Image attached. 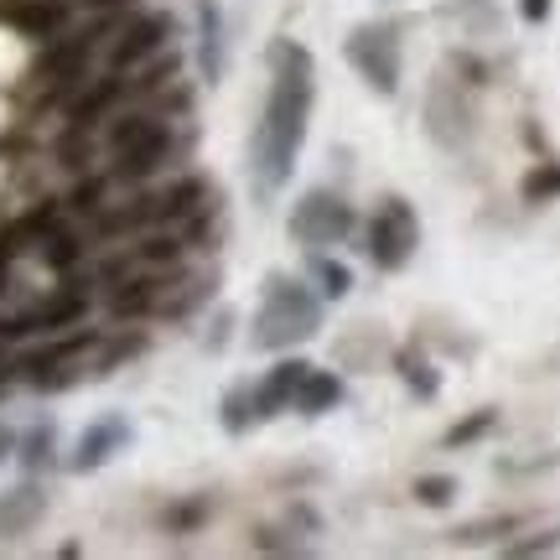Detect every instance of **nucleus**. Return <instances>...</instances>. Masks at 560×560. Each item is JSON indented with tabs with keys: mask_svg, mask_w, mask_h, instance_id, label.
Instances as JSON below:
<instances>
[{
	"mask_svg": "<svg viewBox=\"0 0 560 560\" xmlns=\"http://www.w3.org/2000/svg\"><path fill=\"white\" fill-rule=\"evenodd\" d=\"M270 62H276V83H270L260 130H255V192L260 198H270L276 187L291 182L301 136H306V115H312V58H306V47L276 42Z\"/></svg>",
	"mask_w": 560,
	"mask_h": 560,
	"instance_id": "f257e3e1",
	"label": "nucleus"
},
{
	"mask_svg": "<svg viewBox=\"0 0 560 560\" xmlns=\"http://www.w3.org/2000/svg\"><path fill=\"white\" fill-rule=\"evenodd\" d=\"M317 332V296L301 285V280H270L265 291V312H260V348H285Z\"/></svg>",
	"mask_w": 560,
	"mask_h": 560,
	"instance_id": "f03ea898",
	"label": "nucleus"
},
{
	"mask_svg": "<svg viewBox=\"0 0 560 560\" xmlns=\"http://www.w3.org/2000/svg\"><path fill=\"white\" fill-rule=\"evenodd\" d=\"M416 213L405 202H384L380 213L369 219V255L380 270H400L410 255H416Z\"/></svg>",
	"mask_w": 560,
	"mask_h": 560,
	"instance_id": "7ed1b4c3",
	"label": "nucleus"
},
{
	"mask_svg": "<svg viewBox=\"0 0 560 560\" xmlns=\"http://www.w3.org/2000/svg\"><path fill=\"white\" fill-rule=\"evenodd\" d=\"M291 234H296V244H338L353 234V208L338 202L332 192H312V198L296 202Z\"/></svg>",
	"mask_w": 560,
	"mask_h": 560,
	"instance_id": "20e7f679",
	"label": "nucleus"
},
{
	"mask_svg": "<svg viewBox=\"0 0 560 560\" xmlns=\"http://www.w3.org/2000/svg\"><path fill=\"white\" fill-rule=\"evenodd\" d=\"M348 62H353L380 94H395V83H400V58H395V37H389L384 26H359V32L348 37Z\"/></svg>",
	"mask_w": 560,
	"mask_h": 560,
	"instance_id": "39448f33",
	"label": "nucleus"
},
{
	"mask_svg": "<svg viewBox=\"0 0 560 560\" xmlns=\"http://www.w3.org/2000/svg\"><path fill=\"white\" fill-rule=\"evenodd\" d=\"M166 156H172V130L156 120L140 140H130L125 151H115V182H145V177H156L161 166H166Z\"/></svg>",
	"mask_w": 560,
	"mask_h": 560,
	"instance_id": "423d86ee",
	"label": "nucleus"
},
{
	"mask_svg": "<svg viewBox=\"0 0 560 560\" xmlns=\"http://www.w3.org/2000/svg\"><path fill=\"white\" fill-rule=\"evenodd\" d=\"M166 32H172V16H136L130 21L120 32V42H115V52H109L115 73H125V68L145 62L151 52H161V47H166Z\"/></svg>",
	"mask_w": 560,
	"mask_h": 560,
	"instance_id": "0eeeda50",
	"label": "nucleus"
},
{
	"mask_svg": "<svg viewBox=\"0 0 560 560\" xmlns=\"http://www.w3.org/2000/svg\"><path fill=\"white\" fill-rule=\"evenodd\" d=\"M68 16H73V0H11L5 5V21L16 26V32H26V37H58L62 26H68Z\"/></svg>",
	"mask_w": 560,
	"mask_h": 560,
	"instance_id": "6e6552de",
	"label": "nucleus"
},
{
	"mask_svg": "<svg viewBox=\"0 0 560 560\" xmlns=\"http://www.w3.org/2000/svg\"><path fill=\"white\" fill-rule=\"evenodd\" d=\"M104 37V21L100 26H89V32H79V37H68V42H58L47 58L37 62V79H58V83H73L83 73V58L94 52V42Z\"/></svg>",
	"mask_w": 560,
	"mask_h": 560,
	"instance_id": "1a4fd4ad",
	"label": "nucleus"
},
{
	"mask_svg": "<svg viewBox=\"0 0 560 560\" xmlns=\"http://www.w3.org/2000/svg\"><path fill=\"white\" fill-rule=\"evenodd\" d=\"M125 441H130V425H125L120 416H104V420H94L89 431H83V441H79V457H73V467L79 472H89V467H100L104 457H115Z\"/></svg>",
	"mask_w": 560,
	"mask_h": 560,
	"instance_id": "9d476101",
	"label": "nucleus"
},
{
	"mask_svg": "<svg viewBox=\"0 0 560 560\" xmlns=\"http://www.w3.org/2000/svg\"><path fill=\"white\" fill-rule=\"evenodd\" d=\"M306 369H312V363H301V359L280 363L276 374L255 389V416H276L285 405H296V389H301V380H306Z\"/></svg>",
	"mask_w": 560,
	"mask_h": 560,
	"instance_id": "9b49d317",
	"label": "nucleus"
},
{
	"mask_svg": "<svg viewBox=\"0 0 560 560\" xmlns=\"http://www.w3.org/2000/svg\"><path fill=\"white\" fill-rule=\"evenodd\" d=\"M198 21H202V37H198V62H202V79H219L223 73V21L213 0H198Z\"/></svg>",
	"mask_w": 560,
	"mask_h": 560,
	"instance_id": "f8f14e48",
	"label": "nucleus"
},
{
	"mask_svg": "<svg viewBox=\"0 0 560 560\" xmlns=\"http://www.w3.org/2000/svg\"><path fill=\"white\" fill-rule=\"evenodd\" d=\"M342 400V380L338 374H327V369H306V380L296 389V410L301 416H322V410H332Z\"/></svg>",
	"mask_w": 560,
	"mask_h": 560,
	"instance_id": "ddd939ff",
	"label": "nucleus"
},
{
	"mask_svg": "<svg viewBox=\"0 0 560 560\" xmlns=\"http://www.w3.org/2000/svg\"><path fill=\"white\" fill-rule=\"evenodd\" d=\"M156 301H161V280L156 276H130L120 291L109 296V312H115V317H145Z\"/></svg>",
	"mask_w": 560,
	"mask_h": 560,
	"instance_id": "4468645a",
	"label": "nucleus"
},
{
	"mask_svg": "<svg viewBox=\"0 0 560 560\" xmlns=\"http://www.w3.org/2000/svg\"><path fill=\"white\" fill-rule=\"evenodd\" d=\"M83 306H89V301H83L79 291H62V296H52L47 306H42L37 317L21 322L16 332H52V327H68V322H79V317H83Z\"/></svg>",
	"mask_w": 560,
	"mask_h": 560,
	"instance_id": "2eb2a0df",
	"label": "nucleus"
},
{
	"mask_svg": "<svg viewBox=\"0 0 560 560\" xmlns=\"http://www.w3.org/2000/svg\"><path fill=\"white\" fill-rule=\"evenodd\" d=\"M37 514H42L37 488H16V493H5V499H0V540H5V535H21L26 524H37Z\"/></svg>",
	"mask_w": 560,
	"mask_h": 560,
	"instance_id": "dca6fc26",
	"label": "nucleus"
},
{
	"mask_svg": "<svg viewBox=\"0 0 560 560\" xmlns=\"http://www.w3.org/2000/svg\"><path fill=\"white\" fill-rule=\"evenodd\" d=\"M120 94H125V79H120V73L100 79L79 104H73V125H79V130H94V120H100V115H104V109H109L115 100H120Z\"/></svg>",
	"mask_w": 560,
	"mask_h": 560,
	"instance_id": "f3484780",
	"label": "nucleus"
},
{
	"mask_svg": "<svg viewBox=\"0 0 560 560\" xmlns=\"http://www.w3.org/2000/svg\"><path fill=\"white\" fill-rule=\"evenodd\" d=\"M198 198H202V182L182 177L177 187H166L156 198V219H192V213H198Z\"/></svg>",
	"mask_w": 560,
	"mask_h": 560,
	"instance_id": "a211bd4d",
	"label": "nucleus"
},
{
	"mask_svg": "<svg viewBox=\"0 0 560 560\" xmlns=\"http://www.w3.org/2000/svg\"><path fill=\"white\" fill-rule=\"evenodd\" d=\"M151 125H156V115H151V109H125L120 120L104 130V145H109V151H125V145H130V140H140Z\"/></svg>",
	"mask_w": 560,
	"mask_h": 560,
	"instance_id": "6ab92c4d",
	"label": "nucleus"
},
{
	"mask_svg": "<svg viewBox=\"0 0 560 560\" xmlns=\"http://www.w3.org/2000/svg\"><path fill=\"white\" fill-rule=\"evenodd\" d=\"M79 240H73V234H62V229H47V234H42V260L52 265V270H73V265H79Z\"/></svg>",
	"mask_w": 560,
	"mask_h": 560,
	"instance_id": "aec40b11",
	"label": "nucleus"
},
{
	"mask_svg": "<svg viewBox=\"0 0 560 560\" xmlns=\"http://www.w3.org/2000/svg\"><path fill=\"white\" fill-rule=\"evenodd\" d=\"M182 260V240L172 234H156V240H140L130 249V265H177Z\"/></svg>",
	"mask_w": 560,
	"mask_h": 560,
	"instance_id": "412c9836",
	"label": "nucleus"
},
{
	"mask_svg": "<svg viewBox=\"0 0 560 560\" xmlns=\"http://www.w3.org/2000/svg\"><path fill=\"white\" fill-rule=\"evenodd\" d=\"M255 395H229V400H223V425H229V431H249V425H255Z\"/></svg>",
	"mask_w": 560,
	"mask_h": 560,
	"instance_id": "4be33fe9",
	"label": "nucleus"
},
{
	"mask_svg": "<svg viewBox=\"0 0 560 560\" xmlns=\"http://www.w3.org/2000/svg\"><path fill=\"white\" fill-rule=\"evenodd\" d=\"M47 452H52V431H47V425H37L32 436L21 441V462H26V467H42V462H47Z\"/></svg>",
	"mask_w": 560,
	"mask_h": 560,
	"instance_id": "5701e85b",
	"label": "nucleus"
},
{
	"mask_svg": "<svg viewBox=\"0 0 560 560\" xmlns=\"http://www.w3.org/2000/svg\"><path fill=\"white\" fill-rule=\"evenodd\" d=\"M312 270H317L322 276V291H327V296H342V291H348V270H342L338 260H312Z\"/></svg>",
	"mask_w": 560,
	"mask_h": 560,
	"instance_id": "b1692460",
	"label": "nucleus"
},
{
	"mask_svg": "<svg viewBox=\"0 0 560 560\" xmlns=\"http://www.w3.org/2000/svg\"><path fill=\"white\" fill-rule=\"evenodd\" d=\"M420 503H431V509H441V503H452V493H457V482L452 478H420L416 482Z\"/></svg>",
	"mask_w": 560,
	"mask_h": 560,
	"instance_id": "393cba45",
	"label": "nucleus"
},
{
	"mask_svg": "<svg viewBox=\"0 0 560 560\" xmlns=\"http://www.w3.org/2000/svg\"><path fill=\"white\" fill-rule=\"evenodd\" d=\"M524 192H529V198H550V192H560V166H540L535 177L524 182Z\"/></svg>",
	"mask_w": 560,
	"mask_h": 560,
	"instance_id": "a878e982",
	"label": "nucleus"
},
{
	"mask_svg": "<svg viewBox=\"0 0 560 560\" xmlns=\"http://www.w3.org/2000/svg\"><path fill=\"white\" fill-rule=\"evenodd\" d=\"M488 425H493V416H488V410H478V416H472V420H462L457 431H452V446H462V441L482 436V431H488Z\"/></svg>",
	"mask_w": 560,
	"mask_h": 560,
	"instance_id": "bb28decb",
	"label": "nucleus"
},
{
	"mask_svg": "<svg viewBox=\"0 0 560 560\" xmlns=\"http://www.w3.org/2000/svg\"><path fill=\"white\" fill-rule=\"evenodd\" d=\"M100 192H104V182H83L79 192H73V208L79 213H100Z\"/></svg>",
	"mask_w": 560,
	"mask_h": 560,
	"instance_id": "cd10ccee",
	"label": "nucleus"
},
{
	"mask_svg": "<svg viewBox=\"0 0 560 560\" xmlns=\"http://www.w3.org/2000/svg\"><path fill=\"white\" fill-rule=\"evenodd\" d=\"M166 73H177V58H161L156 68H145V79H136V89H161Z\"/></svg>",
	"mask_w": 560,
	"mask_h": 560,
	"instance_id": "c85d7f7f",
	"label": "nucleus"
},
{
	"mask_svg": "<svg viewBox=\"0 0 560 560\" xmlns=\"http://www.w3.org/2000/svg\"><path fill=\"white\" fill-rule=\"evenodd\" d=\"M556 545H560V535H540V540L514 545V556H540V550H556Z\"/></svg>",
	"mask_w": 560,
	"mask_h": 560,
	"instance_id": "c756f323",
	"label": "nucleus"
},
{
	"mask_svg": "<svg viewBox=\"0 0 560 560\" xmlns=\"http://www.w3.org/2000/svg\"><path fill=\"white\" fill-rule=\"evenodd\" d=\"M520 11H524V21H545L550 16V0H520Z\"/></svg>",
	"mask_w": 560,
	"mask_h": 560,
	"instance_id": "7c9ffc66",
	"label": "nucleus"
},
{
	"mask_svg": "<svg viewBox=\"0 0 560 560\" xmlns=\"http://www.w3.org/2000/svg\"><path fill=\"white\" fill-rule=\"evenodd\" d=\"M16 446V436H11V425H0V462H5V452Z\"/></svg>",
	"mask_w": 560,
	"mask_h": 560,
	"instance_id": "2f4dec72",
	"label": "nucleus"
}]
</instances>
